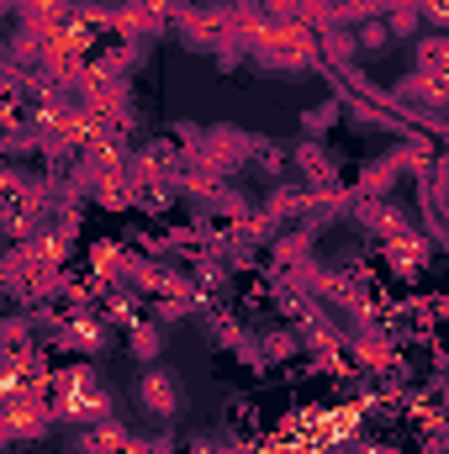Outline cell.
<instances>
[{
    "instance_id": "1",
    "label": "cell",
    "mask_w": 449,
    "mask_h": 454,
    "mask_svg": "<svg viewBox=\"0 0 449 454\" xmlns=\"http://www.w3.org/2000/svg\"><path fill=\"white\" fill-rule=\"evenodd\" d=\"M143 402H148V412H175L180 407V396H175V380L159 370V375H148L143 380Z\"/></svg>"
}]
</instances>
